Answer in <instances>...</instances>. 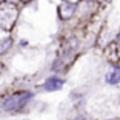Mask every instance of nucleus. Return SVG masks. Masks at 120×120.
<instances>
[{"label":"nucleus","instance_id":"1","mask_svg":"<svg viewBox=\"0 0 120 120\" xmlns=\"http://www.w3.org/2000/svg\"><path fill=\"white\" fill-rule=\"evenodd\" d=\"M19 17V11L14 5L5 3L0 6V28L5 31H9L15 25Z\"/></svg>","mask_w":120,"mask_h":120},{"label":"nucleus","instance_id":"2","mask_svg":"<svg viewBox=\"0 0 120 120\" xmlns=\"http://www.w3.org/2000/svg\"><path fill=\"white\" fill-rule=\"evenodd\" d=\"M32 95L29 92H22V94H14L11 95L8 100H5L3 103V109L5 111H17L22 108V105H25L26 100H29Z\"/></svg>","mask_w":120,"mask_h":120},{"label":"nucleus","instance_id":"3","mask_svg":"<svg viewBox=\"0 0 120 120\" xmlns=\"http://www.w3.org/2000/svg\"><path fill=\"white\" fill-rule=\"evenodd\" d=\"M75 11V3H71V2H65L59 6V15L62 20H68V19L72 17Z\"/></svg>","mask_w":120,"mask_h":120},{"label":"nucleus","instance_id":"4","mask_svg":"<svg viewBox=\"0 0 120 120\" xmlns=\"http://www.w3.org/2000/svg\"><path fill=\"white\" fill-rule=\"evenodd\" d=\"M65 82L59 77H49L48 80L45 82V85H43V89L48 92H54V91H59L62 86H63Z\"/></svg>","mask_w":120,"mask_h":120},{"label":"nucleus","instance_id":"5","mask_svg":"<svg viewBox=\"0 0 120 120\" xmlns=\"http://www.w3.org/2000/svg\"><path fill=\"white\" fill-rule=\"evenodd\" d=\"M106 82L111 83V85H117V83H120V68H116V69L109 71V72L106 74Z\"/></svg>","mask_w":120,"mask_h":120},{"label":"nucleus","instance_id":"6","mask_svg":"<svg viewBox=\"0 0 120 120\" xmlns=\"http://www.w3.org/2000/svg\"><path fill=\"white\" fill-rule=\"evenodd\" d=\"M11 45H12V39H3V40H0V54L6 52V51L11 48Z\"/></svg>","mask_w":120,"mask_h":120},{"label":"nucleus","instance_id":"7","mask_svg":"<svg viewBox=\"0 0 120 120\" xmlns=\"http://www.w3.org/2000/svg\"><path fill=\"white\" fill-rule=\"evenodd\" d=\"M65 2H71V3H75L77 0H65Z\"/></svg>","mask_w":120,"mask_h":120},{"label":"nucleus","instance_id":"8","mask_svg":"<svg viewBox=\"0 0 120 120\" xmlns=\"http://www.w3.org/2000/svg\"><path fill=\"white\" fill-rule=\"evenodd\" d=\"M22 2H25V3H26V2H32V0H22Z\"/></svg>","mask_w":120,"mask_h":120},{"label":"nucleus","instance_id":"9","mask_svg":"<svg viewBox=\"0 0 120 120\" xmlns=\"http://www.w3.org/2000/svg\"><path fill=\"white\" fill-rule=\"evenodd\" d=\"M111 120H120V119H111Z\"/></svg>","mask_w":120,"mask_h":120},{"label":"nucleus","instance_id":"10","mask_svg":"<svg viewBox=\"0 0 120 120\" xmlns=\"http://www.w3.org/2000/svg\"><path fill=\"white\" fill-rule=\"evenodd\" d=\"M119 43H120V34H119Z\"/></svg>","mask_w":120,"mask_h":120},{"label":"nucleus","instance_id":"11","mask_svg":"<svg viewBox=\"0 0 120 120\" xmlns=\"http://www.w3.org/2000/svg\"><path fill=\"white\" fill-rule=\"evenodd\" d=\"M100 2H106V0H100Z\"/></svg>","mask_w":120,"mask_h":120}]
</instances>
